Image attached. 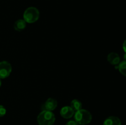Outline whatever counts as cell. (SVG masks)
<instances>
[{
    "label": "cell",
    "mask_w": 126,
    "mask_h": 125,
    "mask_svg": "<svg viewBox=\"0 0 126 125\" xmlns=\"http://www.w3.org/2000/svg\"><path fill=\"white\" fill-rule=\"evenodd\" d=\"M55 121V115L52 111L42 110L37 117V121L39 125H53Z\"/></svg>",
    "instance_id": "obj_1"
},
{
    "label": "cell",
    "mask_w": 126,
    "mask_h": 125,
    "mask_svg": "<svg viewBox=\"0 0 126 125\" xmlns=\"http://www.w3.org/2000/svg\"><path fill=\"white\" fill-rule=\"evenodd\" d=\"M92 119V116L91 113L85 109H81L75 113V121L79 125H87L91 122Z\"/></svg>",
    "instance_id": "obj_2"
},
{
    "label": "cell",
    "mask_w": 126,
    "mask_h": 125,
    "mask_svg": "<svg viewBox=\"0 0 126 125\" xmlns=\"http://www.w3.org/2000/svg\"><path fill=\"white\" fill-rule=\"evenodd\" d=\"M39 17V12L34 7H30L23 13V20L27 23H33L36 22Z\"/></svg>",
    "instance_id": "obj_3"
},
{
    "label": "cell",
    "mask_w": 126,
    "mask_h": 125,
    "mask_svg": "<svg viewBox=\"0 0 126 125\" xmlns=\"http://www.w3.org/2000/svg\"><path fill=\"white\" fill-rule=\"evenodd\" d=\"M12 72L11 64L6 61L0 62V78H6L9 76Z\"/></svg>",
    "instance_id": "obj_4"
},
{
    "label": "cell",
    "mask_w": 126,
    "mask_h": 125,
    "mask_svg": "<svg viewBox=\"0 0 126 125\" xmlns=\"http://www.w3.org/2000/svg\"><path fill=\"white\" fill-rule=\"evenodd\" d=\"M57 101L56 99L54 98H49L43 104L42 106V110H48V111H52L55 110L57 107Z\"/></svg>",
    "instance_id": "obj_5"
},
{
    "label": "cell",
    "mask_w": 126,
    "mask_h": 125,
    "mask_svg": "<svg viewBox=\"0 0 126 125\" xmlns=\"http://www.w3.org/2000/svg\"><path fill=\"white\" fill-rule=\"evenodd\" d=\"M60 115L65 119L71 118L75 115V111L70 106H65L60 110Z\"/></svg>",
    "instance_id": "obj_6"
},
{
    "label": "cell",
    "mask_w": 126,
    "mask_h": 125,
    "mask_svg": "<svg viewBox=\"0 0 126 125\" xmlns=\"http://www.w3.org/2000/svg\"><path fill=\"white\" fill-rule=\"evenodd\" d=\"M107 60L111 64L114 66L118 65L121 62L120 56L118 53L114 52H111L108 54L107 56Z\"/></svg>",
    "instance_id": "obj_7"
},
{
    "label": "cell",
    "mask_w": 126,
    "mask_h": 125,
    "mask_svg": "<svg viewBox=\"0 0 126 125\" xmlns=\"http://www.w3.org/2000/svg\"><path fill=\"white\" fill-rule=\"evenodd\" d=\"M103 125H121V121L117 116H111L105 120Z\"/></svg>",
    "instance_id": "obj_8"
},
{
    "label": "cell",
    "mask_w": 126,
    "mask_h": 125,
    "mask_svg": "<svg viewBox=\"0 0 126 125\" xmlns=\"http://www.w3.org/2000/svg\"><path fill=\"white\" fill-rule=\"evenodd\" d=\"M27 22L24 20L20 19L16 21L14 23V29L17 31H21L26 28Z\"/></svg>",
    "instance_id": "obj_9"
},
{
    "label": "cell",
    "mask_w": 126,
    "mask_h": 125,
    "mask_svg": "<svg viewBox=\"0 0 126 125\" xmlns=\"http://www.w3.org/2000/svg\"><path fill=\"white\" fill-rule=\"evenodd\" d=\"M82 103L78 99H73L71 102V107L74 111L76 112L82 109Z\"/></svg>",
    "instance_id": "obj_10"
},
{
    "label": "cell",
    "mask_w": 126,
    "mask_h": 125,
    "mask_svg": "<svg viewBox=\"0 0 126 125\" xmlns=\"http://www.w3.org/2000/svg\"><path fill=\"white\" fill-rule=\"evenodd\" d=\"M118 69L121 74L126 77V60L120 62V63L118 65Z\"/></svg>",
    "instance_id": "obj_11"
},
{
    "label": "cell",
    "mask_w": 126,
    "mask_h": 125,
    "mask_svg": "<svg viewBox=\"0 0 126 125\" xmlns=\"http://www.w3.org/2000/svg\"><path fill=\"white\" fill-rule=\"evenodd\" d=\"M6 113V109L3 105H0V117H2Z\"/></svg>",
    "instance_id": "obj_12"
},
{
    "label": "cell",
    "mask_w": 126,
    "mask_h": 125,
    "mask_svg": "<svg viewBox=\"0 0 126 125\" xmlns=\"http://www.w3.org/2000/svg\"><path fill=\"white\" fill-rule=\"evenodd\" d=\"M66 125H79L76 121H73V120H71V121H69L68 122L66 123Z\"/></svg>",
    "instance_id": "obj_13"
},
{
    "label": "cell",
    "mask_w": 126,
    "mask_h": 125,
    "mask_svg": "<svg viewBox=\"0 0 126 125\" xmlns=\"http://www.w3.org/2000/svg\"><path fill=\"white\" fill-rule=\"evenodd\" d=\"M123 50H124V52L126 53V39L125 40H124V42H123Z\"/></svg>",
    "instance_id": "obj_14"
},
{
    "label": "cell",
    "mask_w": 126,
    "mask_h": 125,
    "mask_svg": "<svg viewBox=\"0 0 126 125\" xmlns=\"http://www.w3.org/2000/svg\"><path fill=\"white\" fill-rule=\"evenodd\" d=\"M124 60H126V53H125V54L124 55Z\"/></svg>",
    "instance_id": "obj_15"
},
{
    "label": "cell",
    "mask_w": 126,
    "mask_h": 125,
    "mask_svg": "<svg viewBox=\"0 0 126 125\" xmlns=\"http://www.w3.org/2000/svg\"><path fill=\"white\" fill-rule=\"evenodd\" d=\"M1 86V78H0V87Z\"/></svg>",
    "instance_id": "obj_16"
}]
</instances>
